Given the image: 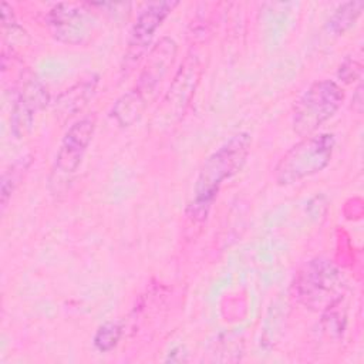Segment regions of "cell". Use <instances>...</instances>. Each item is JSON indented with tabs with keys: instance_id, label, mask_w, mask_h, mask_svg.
Returning a JSON list of instances; mask_svg holds the SVG:
<instances>
[{
	"instance_id": "obj_2",
	"label": "cell",
	"mask_w": 364,
	"mask_h": 364,
	"mask_svg": "<svg viewBox=\"0 0 364 364\" xmlns=\"http://www.w3.org/2000/svg\"><path fill=\"white\" fill-rule=\"evenodd\" d=\"M346 293V280L340 270L324 257L309 260L297 273L294 294L307 309L327 311L338 306Z\"/></svg>"
},
{
	"instance_id": "obj_12",
	"label": "cell",
	"mask_w": 364,
	"mask_h": 364,
	"mask_svg": "<svg viewBox=\"0 0 364 364\" xmlns=\"http://www.w3.org/2000/svg\"><path fill=\"white\" fill-rule=\"evenodd\" d=\"M146 107L148 104L134 90H129L114 102L111 117L119 127H131L142 117Z\"/></svg>"
},
{
	"instance_id": "obj_9",
	"label": "cell",
	"mask_w": 364,
	"mask_h": 364,
	"mask_svg": "<svg viewBox=\"0 0 364 364\" xmlns=\"http://www.w3.org/2000/svg\"><path fill=\"white\" fill-rule=\"evenodd\" d=\"M48 102V94L41 81L28 74L20 85L17 92L13 112H11V129L16 136H23L30 131L34 119V114L44 108Z\"/></svg>"
},
{
	"instance_id": "obj_8",
	"label": "cell",
	"mask_w": 364,
	"mask_h": 364,
	"mask_svg": "<svg viewBox=\"0 0 364 364\" xmlns=\"http://www.w3.org/2000/svg\"><path fill=\"white\" fill-rule=\"evenodd\" d=\"M176 43L169 37H162L146 54L145 64L138 81L132 88L146 104L155 95L158 85L168 74L176 57Z\"/></svg>"
},
{
	"instance_id": "obj_14",
	"label": "cell",
	"mask_w": 364,
	"mask_h": 364,
	"mask_svg": "<svg viewBox=\"0 0 364 364\" xmlns=\"http://www.w3.org/2000/svg\"><path fill=\"white\" fill-rule=\"evenodd\" d=\"M122 336V326L118 321H107L98 327L94 336V346L98 351L107 353L112 350Z\"/></svg>"
},
{
	"instance_id": "obj_6",
	"label": "cell",
	"mask_w": 364,
	"mask_h": 364,
	"mask_svg": "<svg viewBox=\"0 0 364 364\" xmlns=\"http://www.w3.org/2000/svg\"><path fill=\"white\" fill-rule=\"evenodd\" d=\"M178 1H155L149 3L136 17L128 40L124 55V71H131L142 57L148 53L152 38L164 20L173 11Z\"/></svg>"
},
{
	"instance_id": "obj_7",
	"label": "cell",
	"mask_w": 364,
	"mask_h": 364,
	"mask_svg": "<svg viewBox=\"0 0 364 364\" xmlns=\"http://www.w3.org/2000/svg\"><path fill=\"white\" fill-rule=\"evenodd\" d=\"M91 10L81 3H57L47 13V26L55 40L64 44H82L92 31Z\"/></svg>"
},
{
	"instance_id": "obj_10",
	"label": "cell",
	"mask_w": 364,
	"mask_h": 364,
	"mask_svg": "<svg viewBox=\"0 0 364 364\" xmlns=\"http://www.w3.org/2000/svg\"><path fill=\"white\" fill-rule=\"evenodd\" d=\"M199 68L200 65L196 58L189 57L185 60L183 65L176 73L166 97L162 101L164 104L161 107V117L175 119L182 115L195 92V87L199 78Z\"/></svg>"
},
{
	"instance_id": "obj_13",
	"label": "cell",
	"mask_w": 364,
	"mask_h": 364,
	"mask_svg": "<svg viewBox=\"0 0 364 364\" xmlns=\"http://www.w3.org/2000/svg\"><path fill=\"white\" fill-rule=\"evenodd\" d=\"M364 9V1H347L341 4L328 18L327 30L336 36L344 34L360 18Z\"/></svg>"
},
{
	"instance_id": "obj_11",
	"label": "cell",
	"mask_w": 364,
	"mask_h": 364,
	"mask_svg": "<svg viewBox=\"0 0 364 364\" xmlns=\"http://www.w3.org/2000/svg\"><path fill=\"white\" fill-rule=\"evenodd\" d=\"M97 82L98 78L95 75H90L87 78H82L77 84L71 85L70 88L64 90L55 101L57 115L67 118L81 111L92 98L97 88Z\"/></svg>"
},
{
	"instance_id": "obj_4",
	"label": "cell",
	"mask_w": 364,
	"mask_h": 364,
	"mask_svg": "<svg viewBox=\"0 0 364 364\" xmlns=\"http://www.w3.org/2000/svg\"><path fill=\"white\" fill-rule=\"evenodd\" d=\"M343 88L333 80L313 82L294 102L291 111L293 131L304 138L316 134L341 107Z\"/></svg>"
},
{
	"instance_id": "obj_16",
	"label": "cell",
	"mask_w": 364,
	"mask_h": 364,
	"mask_svg": "<svg viewBox=\"0 0 364 364\" xmlns=\"http://www.w3.org/2000/svg\"><path fill=\"white\" fill-rule=\"evenodd\" d=\"M361 73V64L357 63L355 60H351V58H347L343 61V64L340 65V70H338V77L346 81V82H350V81H354L358 78Z\"/></svg>"
},
{
	"instance_id": "obj_5",
	"label": "cell",
	"mask_w": 364,
	"mask_h": 364,
	"mask_svg": "<svg viewBox=\"0 0 364 364\" xmlns=\"http://www.w3.org/2000/svg\"><path fill=\"white\" fill-rule=\"evenodd\" d=\"M95 124V115H85L70 125L64 134L50 175V189L54 195L68 188L92 139Z\"/></svg>"
},
{
	"instance_id": "obj_15",
	"label": "cell",
	"mask_w": 364,
	"mask_h": 364,
	"mask_svg": "<svg viewBox=\"0 0 364 364\" xmlns=\"http://www.w3.org/2000/svg\"><path fill=\"white\" fill-rule=\"evenodd\" d=\"M27 165H24V161L16 162L9 171H4L1 176V209L4 210L7 206V202L11 196V192L14 191L16 185L18 183V179L21 176V171L26 169Z\"/></svg>"
},
{
	"instance_id": "obj_1",
	"label": "cell",
	"mask_w": 364,
	"mask_h": 364,
	"mask_svg": "<svg viewBox=\"0 0 364 364\" xmlns=\"http://www.w3.org/2000/svg\"><path fill=\"white\" fill-rule=\"evenodd\" d=\"M250 145V135L237 132L205 159L196 176L193 196L188 208L193 219H203L208 215L223 182L243 168Z\"/></svg>"
},
{
	"instance_id": "obj_3",
	"label": "cell",
	"mask_w": 364,
	"mask_h": 364,
	"mask_svg": "<svg viewBox=\"0 0 364 364\" xmlns=\"http://www.w3.org/2000/svg\"><path fill=\"white\" fill-rule=\"evenodd\" d=\"M333 134H313L301 138L277 162L274 181L280 186L293 185L326 169L333 158Z\"/></svg>"
}]
</instances>
